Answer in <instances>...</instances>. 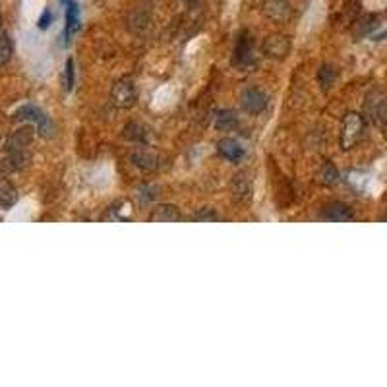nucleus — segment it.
<instances>
[{
  "label": "nucleus",
  "instance_id": "1",
  "mask_svg": "<svg viewBox=\"0 0 387 387\" xmlns=\"http://www.w3.org/2000/svg\"><path fill=\"white\" fill-rule=\"evenodd\" d=\"M32 144V134L27 128L18 130L14 136L8 140V146H6V163L12 170H20L27 165L30 161V153H27V147Z\"/></svg>",
  "mask_w": 387,
  "mask_h": 387
},
{
  "label": "nucleus",
  "instance_id": "2",
  "mask_svg": "<svg viewBox=\"0 0 387 387\" xmlns=\"http://www.w3.org/2000/svg\"><path fill=\"white\" fill-rule=\"evenodd\" d=\"M364 134V120L362 116L351 113L345 116L343 122V132H341V147L343 149H353L360 142V137Z\"/></svg>",
  "mask_w": 387,
  "mask_h": 387
},
{
  "label": "nucleus",
  "instance_id": "3",
  "mask_svg": "<svg viewBox=\"0 0 387 387\" xmlns=\"http://www.w3.org/2000/svg\"><path fill=\"white\" fill-rule=\"evenodd\" d=\"M136 85H134L132 80H128V78L118 80V82L113 85V89H111V103H113L116 109H128V107H132L136 103Z\"/></svg>",
  "mask_w": 387,
  "mask_h": 387
},
{
  "label": "nucleus",
  "instance_id": "4",
  "mask_svg": "<svg viewBox=\"0 0 387 387\" xmlns=\"http://www.w3.org/2000/svg\"><path fill=\"white\" fill-rule=\"evenodd\" d=\"M232 64L242 68V70H248L254 64V37L248 32H242L236 39Z\"/></svg>",
  "mask_w": 387,
  "mask_h": 387
},
{
  "label": "nucleus",
  "instance_id": "5",
  "mask_svg": "<svg viewBox=\"0 0 387 387\" xmlns=\"http://www.w3.org/2000/svg\"><path fill=\"white\" fill-rule=\"evenodd\" d=\"M14 118H16V120H27V122H32V124H35L39 128L41 134H47V132H49V118H47V115L43 113L39 107L35 105L20 107V109L14 113Z\"/></svg>",
  "mask_w": 387,
  "mask_h": 387
},
{
  "label": "nucleus",
  "instance_id": "6",
  "mask_svg": "<svg viewBox=\"0 0 387 387\" xmlns=\"http://www.w3.org/2000/svg\"><path fill=\"white\" fill-rule=\"evenodd\" d=\"M241 103H242V109L246 111V113H250V115H260L265 111V107H267V97L263 93L262 89H258V87H252V89H246L241 97Z\"/></svg>",
  "mask_w": 387,
  "mask_h": 387
},
{
  "label": "nucleus",
  "instance_id": "7",
  "mask_svg": "<svg viewBox=\"0 0 387 387\" xmlns=\"http://www.w3.org/2000/svg\"><path fill=\"white\" fill-rule=\"evenodd\" d=\"M353 210L343 203V201H331L322 210V219L331 221V223H349L353 221Z\"/></svg>",
  "mask_w": 387,
  "mask_h": 387
},
{
  "label": "nucleus",
  "instance_id": "8",
  "mask_svg": "<svg viewBox=\"0 0 387 387\" xmlns=\"http://www.w3.org/2000/svg\"><path fill=\"white\" fill-rule=\"evenodd\" d=\"M66 6V25H64V41H70L74 33L80 30V8L74 0H64Z\"/></svg>",
  "mask_w": 387,
  "mask_h": 387
},
{
  "label": "nucleus",
  "instance_id": "9",
  "mask_svg": "<svg viewBox=\"0 0 387 387\" xmlns=\"http://www.w3.org/2000/svg\"><path fill=\"white\" fill-rule=\"evenodd\" d=\"M217 151H219L221 157L227 159L230 163H236V161H241L244 157V147L232 137H223L217 144Z\"/></svg>",
  "mask_w": 387,
  "mask_h": 387
},
{
  "label": "nucleus",
  "instance_id": "10",
  "mask_svg": "<svg viewBox=\"0 0 387 387\" xmlns=\"http://www.w3.org/2000/svg\"><path fill=\"white\" fill-rule=\"evenodd\" d=\"M265 14L275 21H287L291 18V4L287 0H267L265 2Z\"/></svg>",
  "mask_w": 387,
  "mask_h": 387
},
{
  "label": "nucleus",
  "instance_id": "11",
  "mask_svg": "<svg viewBox=\"0 0 387 387\" xmlns=\"http://www.w3.org/2000/svg\"><path fill=\"white\" fill-rule=\"evenodd\" d=\"M180 211H178L177 206H170V203H161L155 210L151 211L149 215V221L151 223H175V221H180Z\"/></svg>",
  "mask_w": 387,
  "mask_h": 387
},
{
  "label": "nucleus",
  "instance_id": "12",
  "mask_svg": "<svg viewBox=\"0 0 387 387\" xmlns=\"http://www.w3.org/2000/svg\"><path fill=\"white\" fill-rule=\"evenodd\" d=\"M291 49V43H289V37H283V35H273L265 41V53L272 54V56H285Z\"/></svg>",
  "mask_w": 387,
  "mask_h": 387
},
{
  "label": "nucleus",
  "instance_id": "13",
  "mask_svg": "<svg viewBox=\"0 0 387 387\" xmlns=\"http://www.w3.org/2000/svg\"><path fill=\"white\" fill-rule=\"evenodd\" d=\"M18 201V190L8 180H0V210H10Z\"/></svg>",
  "mask_w": 387,
  "mask_h": 387
},
{
  "label": "nucleus",
  "instance_id": "14",
  "mask_svg": "<svg viewBox=\"0 0 387 387\" xmlns=\"http://www.w3.org/2000/svg\"><path fill=\"white\" fill-rule=\"evenodd\" d=\"M215 126H217V130H223V132H229V130H234L236 126H239V116L234 111H229V109H225V111H221L217 118H215Z\"/></svg>",
  "mask_w": 387,
  "mask_h": 387
},
{
  "label": "nucleus",
  "instance_id": "15",
  "mask_svg": "<svg viewBox=\"0 0 387 387\" xmlns=\"http://www.w3.org/2000/svg\"><path fill=\"white\" fill-rule=\"evenodd\" d=\"M232 190H234V198L239 199H246L250 198V180L246 178V175L244 173H241V175H236L234 177V180H232Z\"/></svg>",
  "mask_w": 387,
  "mask_h": 387
},
{
  "label": "nucleus",
  "instance_id": "16",
  "mask_svg": "<svg viewBox=\"0 0 387 387\" xmlns=\"http://www.w3.org/2000/svg\"><path fill=\"white\" fill-rule=\"evenodd\" d=\"M318 178H320V182L324 186H333L335 182L339 180V170H337V167H335L331 161H327V163H324V167L320 168Z\"/></svg>",
  "mask_w": 387,
  "mask_h": 387
},
{
  "label": "nucleus",
  "instance_id": "17",
  "mask_svg": "<svg viewBox=\"0 0 387 387\" xmlns=\"http://www.w3.org/2000/svg\"><path fill=\"white\" fill-rule=\"evenodd\" d=\"M335 80H337V70H335L333 66H329V64H324L320 68V72H318V82L322 85V89L333 87Z\"/></svg>",
  "mask_w": 387,
  "mask_h": 387
},
{
  "label": "nucleus",
  "instance_id": "18",
  "mask_svg": "<svg viewBox=\"0 0 387 387\" xmlns=\"http://www.w3.org/2000/svg\"><path fill=\"white\" fill-rule=\"evenodd\" d=\"M124 136L128 137V140H132V142H140V144H144V142H147L149 132H147L146 126L132 122V124H128L124 128Z\"/></svg>",
  "mask_w": 387,
  "mask_h": 387
},
{
  "label": "nucleus",
  "instance_id": "19",
  "mask_svg": "<svg viewBox=\"0 0 387 387\" xmlns=\"http://www.w3.org/2000/svg\"><path fill=\"white\" fill-rule=\"evenodd\" d=\"M12 53H14V45H12V39L6 35V33H0V66L10 63Z\"/></svg>",
  "mask_w": 387,
  "mask_h": 387
},
{
  "label": "nucleus",
  "instance_id": "20",
  "mask_svg": "<svg viewBox=\"0 0 387 387\" xmlns=\"http://www.w3.org/2000/svg\"><path fill=\"white\" fill-rule=\"evenodd\" d=\"M132 161L136 163L140 168H155V157L151 155V153H147V151H140V153H134L132 155Z\"/></svg>",
  "mask_w": 387,
  "mask_h": 387
},
{
  "label": "nucleus",
  "instance_id": "21",
  "mask_svg": "<svg viewBox=\"0 0 387 387\" xmlns=\"http://www.w3.org/2000/svg\"><path fill=\"white\" fill-rule=\"evenodd\" d=\"M64 87L66 91H72L74 89V60L68 58V63L64 66Z\"/></svg>",
  "mask_w": 387,
  "mask_h": 387
},
{
  "label": "nucleus",
  "instance_id": "22",
  "mask_svg": "<svg viewBox=\"0 0 387 387\" xmlns=\"http://www.w3.org/2000/svg\"><path fill=\"white\" fill-rule=\"evenodd\" d=\"M376 25H377L376 18L366 16V18H362V20L358 21V32H356V35H364V33H368L370 30H374Z\"/></svg>",
  "mask_w": 387,
  "mask_h": 387
},
{
  "label": "nucleus",
  "instance_id": "23",
  "mask_svg": "<svg viewBox=\"0 0 387 387\" xmlns=\"http://www.w3.org/2000/svg\"><path fill=\"white\" fill-rule=\"evenodd\" d=\"M376 116H377V122H379V126H382V128H384V130L387 132V101H384L382 105L377 107Z\"/></svg>",
  "mask_w": 387,
  "mask_h": 387
},
{
  "label": "nucleus",
  "instance_id": "24",
  "mask_svg": "<svg viewBox=\"0 0 387 387\" xmlns=\"http://www.w3.org/2000/svg\"><path fill=\"white\" fill-rule=\"evenodd\" d=\"M194 219L196 221H217L219 217L213 213V210H199V213L194 215Z\"/></svg>",
  "mask_w": 387,
  "mask_h": 387
},
{
  "label": "nucleus",
  "instance_id": "25",
  "mask_svg": "<svg viewBox=\"0 0 387 387\" xmlns=\"http://www.w3.org/2000/svg\"><path fill=\"white\" fill-rule=\"evenodd\" d=\"M51 21H53V12L51 10L43 12L41 18H39V30H47V27L51 25Z\"/></svg>",
  "mask_w": 387,
  "mask_h": 387
},
{
  "label": "nucleus",
  "instance_id": "26",
  "mask_svg": "<svg viewBox=\"0 0 387 387\" xmlns=\"http://www.w3.org/2000/svg\"><path fill=\"white\" fill-rule=\"evenodd\" d=\"M184 2H188V4H194V2H196V0H184Z\"/></svg>",
  "mask_w": 387,
  "mask_h": 387
},
{
  "label": "nucleus",
  "instance_id": "27",
  "mask_svg": "<svg viewBox=\"0 0 387 387\" xmlns=\"http://www.w3.org/2000/svg\"><path fill=\"white\" fill-rule=\"evenodd\" d=\"M382 219H384L387 223V213H386V215H384V217H382Z\"/></svg>",
  "mask_w": 387,
  "mask_h": 387
}]
</instances>
